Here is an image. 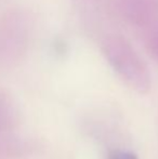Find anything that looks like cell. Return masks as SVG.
Masks as SVG:
<instances>
[{
  "label": "cell",
  "mask_w": 158,
  "mask_h": 159,
  "mask_svg": "<svg viewBox=\"0 0 158 159\" xmlns=\"http://www.w3.org/2000/svg\"><path fill=\"white\" fill-rule=\"evenodd\" d=\"M108 159H138L137 156L132 153L127 152H112L108 156Z\"/></svg>",
  "instance_id": "obj_1"
}]
</instances>
